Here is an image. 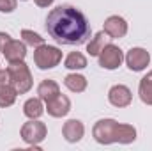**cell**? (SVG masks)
<instances>
[{
  "label": "cell",
  "instance_id": "obj_21",
  "mask_svg": "<svg viewBox=\"0 0 152 151\" xmlns=\"http://www.w3.org/2000/svg\"><path fill=\"white\" fill-rule=\"evenodd\" d=\"M18 5V0H0V13H12Z\"/></svg>",
  "mask_w": 152,
  "mask_h": 151
},
{
  "label": "cell",
  "instance_id": "obj_9",
  "mask_svg": "<svg viewBox=\"0 0 152 151\" xmlns=\"http://www.w3.org/2000/svg\"><path fill=\"white\" fill-rule=\"evenodd\" d=\"M108 101L118 107V109H124V107H129L131 101H133V94H131V89L122 85V84H117L113 85L110 91H108Z\"/></svg>",
  "mask_w": 152,
  "mask_h": 151
},
{
  "label": "cell",
  "instance_id": "obj_1",
  "mask_svg": "<svg viewBox=\"0 0 152 151\" xmlns=\"http://www.w3.org/2000/svg\"><path fill=\"white\" fill-rule=\"evenodd\" d=\"M46 30L58 44H83L90 38V23L75 5L64 4L46 16Z\"/></svg>",
  "mask_w": 152,
  "mask_h": 151
},
{
  "label": "cell",
  "instance_id": "obj_18",
  "mask_svg": "<svg viewBox=\"0 0 152 151\" xmlns=\"http://www.w3.org/2000/svg\"><path fill=\"white\" fill-rule=\"evenodd\" d=\"M64 85L73 93H83L87 89V78L80 73H69L64 78Z\"/></svg>",
  "mask_w": 152,
  "mask_h": 151
},
{
  "label": "cell",
  "instance_id": "obj_11",
  "mask_svg": "<svg viewBox=\"0 0 152 151\" xmlns=\"http://www.w3.org/2000/svg\"><path fill=\"white\" fill-rule=\"evenodd\" d=\"M46 110L51 117H64L71 110V100L66 94H58L46 103Z\"/></svg>",
  "mask_w": 152,
  "mask_h": 151
},
{
  "label": "cell",
  "instance_id": "obj_2",
  "mask_svg": "<svg viewBox=\"0 0 152 151\" xmlns=\"http://www.w3.org/2000/svg\"><path fill=\"white\" fill-rule=\"evenodd\" d=\"M92 135L99 144H131L136 141V128L115 119H99L92 128Z\"/></svg>",
  "mask_w": 152,
  "mask_h": 151
},
{
  "label": "cell",
  "instance_id": "obj_22",
  "mask_svg": "<svg viewBox=\"0 0 152 151\" xmlns=\"http://www.w3.org/2000/svg\"><path fill=\"white\" fill-rule=\"evenodd\" d=\"M11 36L7 34V32H0V52H4V48L7 46V43L11 41Z\"/></svg>",
  "mask_w": 152,
  "mask_h": 151
},
{
  "label": "cell",
  "instance_id": "obj_13",
  "mask_svg": "<svg viewBox=\"0 0 152 151\" xmlns=\"http://www.w3.org/2000/svg\"><path fill=\"white\" fill-rule=\"evenodd\" d=\"M4 57L9 61V62H18V61H25L27 57V44L23 41H16V39H11L7 43V46L4 48Z\"/></svg>",
  "mask_w": 152,
  "mask_h": 151
},
{
  "label": "cell",
  "instance_id": "obj_16",
  "mask_svg": "<svg viewBox=\"0 0 152 151\" xmlns=\"http://www.w3.org/2000/svg\"><path fill=\"white\" fill-rule=\"evenodd\" d=\"M44 112V105L41 98H30L23 103V114L28 119H39Z\"/></svg>",
  "mask_w": 152,
  "mask_h": 151
},
{
  "label": "cell",
  "instance_id": "obj_4",
  "mask_svg": "<svg viewBox=\"0 0 152 151\" xmlns=\"http://www.w3.org/2000/svg\"><path fill=\"white\" fill-rule=\"evenodd\" d=\"M62 61V52L57 46L51 44H39L34 50V64L39 70H51L55 66H58Z\"/></svg>",
  "mask_w": 152,
  "mask_h": 151
},
{
  "label": "cell",
  "instance_id": "obj_6",
  "mask_svg": "<svg viewBox=\"0 0 152 151\" xmlns=\"http://www.w3.org/2000/svg\"><path fill=\"white\" fill-rule=\"evenodd\" d=\"M97 57H99V66H101L103 70H110V71H112V70H117V68L124 62V53H122V50H120L118 46L112 44V43H108Z\"/></svg>",
  "mask_w": 152,
  "mask_h": 151
},
{
  "label": "cell",
  "instance_id": "obj_20",
  "mask_svg": "<svg viewBox=\"0 0 152 151\" xmlns=\"http://www.w3.org/2000/svg\"><path fill=\"white\" fill-rule=\"evenodd\" d=\"M20 36L23 39V43L28 44V46H36V48H37L39 44H44V38H41L37 32H34V30L23 29V30L20 32Z\"/></svg>",
  "mask_w": 152,
  "mask_h": 151
},
{
  "label": "cell",
  "instance_id": "obj_3",
  "mask_svg": "<svg viewBox=\"0 0 152 151\" xmlns=\"http://www.w3.org/2000/svg\"><path fill=\"white\" fill-rule=\"evenodd\" d=\"M7 73H9L11 84H12V87L16 89L18 94H27V93L32 89V85H34L32 73H30L28 66H27L23 61L9 62V66H7Z\"/></svg>",
  "mask_w": 152,
  "mask_h": 151
},
{
  "label": "cell",
  "instance_id": "obj_23",
  "mask_svg": "<svg viewBox=\"0 0 152 151\" xmlns=\"http://www.w3.org/2000/svg\"><path fill=\"white\" fill-rule=\"evenodd\" d=\"M34 2H36V5H39V7H50L53 4V0H34Z\"/></svg>",
  "mask_w": 152,
  "mask_h": 151
},
{
  "label": "cell",
  "instance_id": "obj_12",
  "mask_svg": "<svg viewBox=\"0 0 152 151\" xmlns=\"http://www.w3.org/2000/svg\"><path fill=\"white\" fill-rule=\"evenodd\" d=\"M62 135H64V139H66L67 142H71V144L80 142L81 137L85 135V126H83V123H81L80 119H69V121H66L64 126H62Z\"/></svg>",
  "mask_w": 152,
  "mask_h": 151
},
{
  "label": "cell",
  "instance_id": "obj_17",
  "mask_svg": "<svg viewBox=\"0 0 152 151\" xmlns=\"http://www.w3.org/2000/svg\"><path fill=\"white\" fill-rule=\"evenodd\" d=\"M138 94H140V100L145 105H151L152 107V71H149L147 75L140 80Z\"/></svg>",
  "mask_w": 152,
  "mask_h": 151
},
{
  "label": "cell",
  "instance_id": "obj_10",
  "mask_svg": "<svg viewBox=\"0 0 152 151\" xmlns=\"http://www.w3.org/2000/svg\"><path fill=\"white\" fill-rule=\"evenodd\" d=\"M103 30H104L112 39H120V38H124V36L127 34V21H126L122 16L113 14V16L106 18Z\"/></svg>",
  "mask_w": 152,
  "mask_h": 151
},
{
  "label": "cell",
  "instance_id": "obj_7",
  "mask_svg": "<svg viewBox=\"0 0 152 151\" xmlns=\"http://www.w3.org/2000/svg\"><path fill=\"white\" fill-rule=\"evenodd\" d=\"M124 59H126V64L131 71H143L151 62V53L145 48L136 46V48H131Z\"/></svg>",
  "mask_w": 152,
  "mask_h": 151
},
{
  "label": "cell",
  "instance_id": "obj_15",
  "mask_svg": "<svg viewBox=\"0 0 152 151\" xmlns=\"http://www.w3.org/2000/svg\"><path fill=\"white\" fill-rule=\"evenodd\" d=\"M108 39H112V38H110L104 30L97 32L94 38L87 43V53H88L90 57H97V55L103 52V48L108 44Z\"/></svg>",
  "mask_w": 152,
  "mask_h": 151
},
{
  "label": "cell",
  "instance_id": "obj_19",
  "mask_svg": "<svg viewBox=\"0 0 152 151\" xmlns=\"http://www.w3.org/2000/svg\"><path fill=\"white\" fill-rule=\"evenodd\" d=\"M64 66H66L67 70H73V71L83 70V68H87V57H85L81 52H71V53L66 57Z\"/></svg>",
  "mask_w": 152,
  "mask_h": 151
},
{
  "label": "cell",
  "instance_id": "obj_14",
  "mask_svg": "<svg viewBox=\"0 0 152 151\" xmlns=\"http://www.w3.org/2000/svg\"><path fill=\"white\" fill-rule=\"evenodd\" d=\"M37 94L44 103H48L50 100H53L55 96L60 94V85H58L55 80L46 78V80H42V82L37 85Z\"/></svg>",
  "mask_w": 152,
  "mask_h": 151
},
{
  "label": "cell",
  "instance_id": "obj_5",
  "mask_svg": "<svg viewBox=\"0 0 152 151\" xmlns=\"http://www.w3.org/2000/svg\"><path fill=\"white\" fill-rule=\"evenodd\" d=\"M20 135H21V139H23L28 146H32V148H36V150H41L39 144L46 139L48 128H46V124L41 123L39 119H30V121H27V123L21 126Z\"/></svg>",
  "mask_w": 152,
  "mask_h": 151
},
{
  "label": "cell",
  "instance_id": "obj_8",
  "mask_svg": "<svg viewBox=\"0 0 152 151\" xmlns=\"http://www.w3.org/2000/svg\"><path fill=\"white\" fill-rule=\"evenodd\" d=\"M16 96H18V93L11 84L7 70H0V107L5 109V107L14 105Z\"/></svg>",
  "mask_w": 152,
  "mask_h": 151
}]
</instances>
